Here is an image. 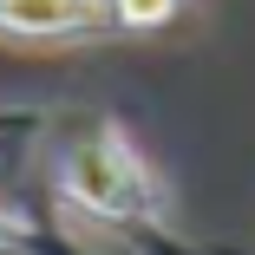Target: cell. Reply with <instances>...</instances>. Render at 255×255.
<instances>
[{"label": "cell", "mask_w": 255, "mask_h": 255, "mask_svg": "<svg viewBox=\"0 0 255 255\" xmlns=\"http://www.w3.org/2000/svg\"><path fill=\"white\" fill-rule=\"evenodd\" d=\"M59 196L72 210L112 223V229H137V223H164V183L137 157V144L105 125V118H85L59 137Z\"/></svg>", "instance_id": "cell-1"}, {"label": "cell", "mask_w": 255, "mask_h": 255, "mask_svg": "<svg viewBox=\"0 0 255 255\" xmlns=\"http://www.w3.org/2000/svg\"><path fill=\"white\" fill-rule=\"evenodd\" d=\"M112 26V0H0V39H98Z\"/></svg>", "instance_id": "cell-2"}, {"label": "cell", "mask_w": 255, "mask_h": 255, "mask_svg": "<svg viewBox=\"0 0 255 255\" xmlns=\"http://www.w3.org/2000/svg\"><path fill=\"white\" fill-rule=\"evenodd\" d=\"M13 255H92V249L53 216H13Z\"/></svg>", "instance_id": "cell-3"}, {"label": "cell", "mask_w": 255, "mask_h": 255, "mask_svg": "<svg viewBox=\"0 0 255 255\" xmlns=\"http://www.w3.org/2000/svg\"><path fill=\"white\" fill-rule=\"evenodd\" d=\"M177 13V0H112V20L131 26V33H150V26H164Z\"/></svg>", "instance_id": "cell-4"}, {"label": "cell", "mask_w": 255, "mask_h": 255, "mask_svg": "<svg viewBox=\"0 0 255 255\" xmlns=\"http://www.w3.org/2000/svg\"><path fill=\"white\" fill-rule=\"evenodd\" d=\"M0 255H13V210H0Z\"/></svg>", "instance_id": "cell-5"}]
</instances>
